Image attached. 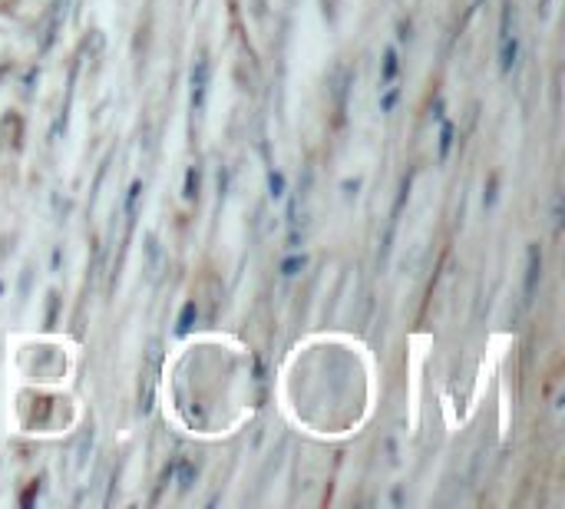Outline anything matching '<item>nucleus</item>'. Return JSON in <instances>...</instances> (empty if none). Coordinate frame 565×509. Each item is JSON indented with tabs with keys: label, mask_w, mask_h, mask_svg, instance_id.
Listing matches in <instances>:
<instances>
[{
	"label": "nucleus",
	"mask_w": 565,
	"mask_h": 509,
	"mask_svg": "<svg viewBox=\"0 0 565 509\" xmlns=\"http://www.w3.org/2000/svg\"><path fill=\"white\" fill-rule=\"evenodd\" d=\"M539 278H542V255H539V248L532 245V248H529V275H526V301L536 298Z\"/></svg>",
	"instance_id": "nucleus-1"
},
{
	"label": "nucleus",
	"mask_w": 565,
	"mask_h": 509,
	"mask_svg": "<svg viewBox=\"0 0 565 509\" xmlns=\"http://www.w3.org/2000/svg\"><path fill=\"white\" fill-rule=\"evenodd\" d=\"M516 50H519V43L513 40V43H509V37L503 40V70L509 73V70H513V60H516Z\"/></svg>",
	"instance_id": "nucleus-2"
},
{
	"label": "nucleus",
	"mask_w": 565,
	"mask_h": 509,
	"mask_svg": "<svg viewBox=\"0 0 565 509\" xmlns=\"http://www.w3.org/2000/svg\"><path fill=\"white\" fill-rule=\"evenodd\" d=\"M447 149H450V126H447V129H443V143H440V153H443V156H447Z\"/></svg>",
	"instance_id": "nucleus-3"
}]
</instances>
